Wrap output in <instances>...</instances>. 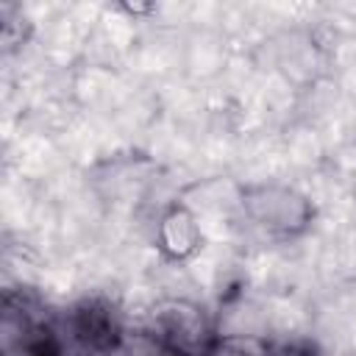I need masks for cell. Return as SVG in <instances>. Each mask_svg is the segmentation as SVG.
I'll use <instances>...</instances> for the list:
<instances>
[{
    "label": "cell",
    "instance_id": "cell-1",
    "mask_svg": "<svg viewBox=\"0 0 356 356\" xmlns=\"http://www.w3.org/2000/svg\"><path fill=\"white\" fill-rule=\"evenodd\" d=\"M161 239H164V248L172 250V256H175V248H178L175 242H181V256H184L186 250L195 248V225H192V220H189L186 214H181V211H172V214L164 220Z\"/></svg>",
    "mask_w": 356,
    "mask_h": 356
}]
</instances>
